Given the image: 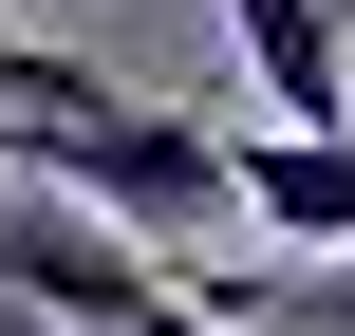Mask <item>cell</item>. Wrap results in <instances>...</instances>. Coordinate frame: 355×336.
<instances>
[{
    "label": "cell",
    "mask_w": 355,
    "mask_h": 336,
    "mask_svg": "<svg viewBox=\"0 0 355 336\" xmlns=\"http://www.w3.org/2000/svg\"><path fill=\"white\" fill-rule=\"evenodd\" d=\"M0 168L94 206V224H131V243L225 224V131L131 94V75H94V56H37V37H0Z\"/></svg>",
    "instance_id": "1"
},
{
    "label": "cell",
    "mask_w": 355,
    "mask_h": 336,
    "mask_svg": "<svg viewBox=\"0 0 355 336\" xmlns=\"http://www.w3.org/2000/svg\"><path fill=\"white\" fill-rule=\"evenodd\" d=\"M131 299H168V243H131L56 187H0V318H131Z\"/></svg>",
    "instance_id": "2"
},
{
    "label": "cell",
    "mask_w": 355,
    "mask_h": 336,
    "mask_svg": "<svg viewBox=\"0 0 355 336\" xmlns=\"http://www.w3.org/2000/svg\"><path fill=\"white\" fill-rule=\"evenodd\" d=\"M225 37H243V94L281 131H355V19L337 0H225Z\"/></svg>",
    "instance_id": "3"
},
{
    "label": "cell",
    "mask_w": 355,
    "mask_h": 336,
    "mask_svg": "<svg viewBox=\"0 0 355 336\" xmlns=\"http://www.w3.org/2000/svg\"><path fill=\"white\" fill-rule=\"evenodd\" d=\"M19 336H243V318H206V299L168 281V299H131V318H19Z\"/></svg>",
    "instance_id": "4"
}]
</instances>
